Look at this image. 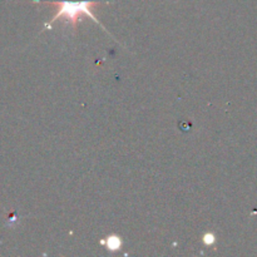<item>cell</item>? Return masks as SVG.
<instances>
[{
	"label": "cell",
	"instance_id": "1",
	"mask_svg": "<svg viewBox=\"0 0 257 257\" xmlns=\"http://www.w3.org/2000/svg\"><path fill=\"white\" fill-rule=\"evenodd\" d=\"M34 3H43V4L52 5L55 9V14L53 15L49 22L45 23L43 30L52 29L53 23H55L57 20L64 19L69 22L74 32H77L78 23L82 22L83 17L85 15V17L90 18L93 22L99 24V27L107 32V29L103 27L102 23L93 14V9L99 5V2H93V0H83V2H43V0H34Z\"/></svg>",
	"mask_w": 257,
	"mask_h": 257
},
{
	"label": "cell",
	"instance_id": "2",
	"mask_svg": "<svg viewBox=\"0 0 257 257\" xmlns=\"http://www.w3.org/2000/svg\"><path fill=\"white\" fill-rule=\"evenodd\" d=\"M99 243L102 246H104L109 252H117V251H120L123 246L122 238L118 235H115V233H112V235L107 236L105 238L99 240Z\"/></svg>",
	"mask_w": 257,
	"mask_h": 257
},
{
	"label": "cell",
	"instance_id": "3",
	"mask_svg": "<svg viewBox=\"0 0 257 257\" xmlns=\"http://www.w3.org/2000/svg\"><path fill=\"white\" fill-rule=\"evenodd\" d=\"M202 242L205 243L206 246H213V245H215V242H216L215 233L206 232L205 235L202 236Z\"/></svg>",
	"mask_w": 257,
	"mask_h": 257
}]
</instances>
